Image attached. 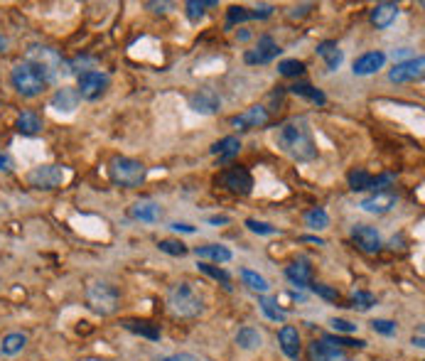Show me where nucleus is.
I'll use <instances>...</instances> for the list:
<instances>
[{
  "label": "nucleus",
  "instance_id": "f257e3e1",
  "mask_svg": "<svg viewBox=\"0 0 425 361\" xmlns=\"http://www.w3.org/2000/svg\"><path fill=\"white\" fill-rule=\"evenodd\" d=\"M276 145L280 148V153H285L288 158L295 162H312L317 158V143H314L312 128H310V123L302 116L290 118L278 125Z\"/></svg>",
  "mask_w": 425,
  "mask_h": 361
},
{
  "label": "nucleus",
  "instance_id": "f03ea898",
  "mask_svg": "<svg viewBox=\"0 0 425 361\" xmlns=\"http://www.w3.org/2000/svg\"><path fill=\"white\" fill-rule=\"evenodd\" d=\"M10 81H13L15 91L25 98H35L45 91V86L50 84V74L38 64V62H20L10 71Z\"/></svg>",
  "mask_w": 425,
  "mask_h": 361
},
{
  "label": "nucleus",
  "instance_id": "7ed1b4c3",
  "mask_svg": "<svg viewBox=\"0 0 425 361\" xmlns=\"http://www.w3.org/2000/svg\"><path fill=\"white\" fill-rule=\"evenodd\" d=\"M167 307L175 317L194 320V317L204 315V297L194 290L190 282H175L167 290Z\"/></svg>",
  "mask_w": 425,
  "mask_h": 361
},
{
  "label": "nucleus",
  "instance_id": "20e7f679",
  "mask_svg": "<svg viewBox=\"0 0 425 361\" xmlns=\"http://www.w3.org/2000/svg\"><path fill=\"white\" fill-rule=\"evenodd\" d=\"M108 177L116 187L123 190H135L145 182V165L133 158H113L108 162Z\"/></svg>",
  "mask_w": 425,
  "mask_h": 361
},
{
  "label": "nucleus",
  "instance_id": "39448f33",
  "mask_svg": "<svg viewBox=\"0 0 425 361\" xmlns=\"http://www.w3.org/2000/svg\"><path fill=\"white\" fill-rule=\"evenodd\" d=\"M86 300H89V307L98 315H113L120 305V295L118 290L106 280H94L86 285Z\"/></svg>",
  "mask_w": 425,
  "mask_h": 361
},
{
  "label": "nucleus",
  "instance_id": "423d86ee",
  "mask_svg": "<svg viewBox=\"0 0 425 361\" xmlns=\"http://www.w3.org/2000/svg\"><path fill=\"white\" fill-rule=\"evenodd\" d=\"M106 88H108V76L103 74V71L89 69L79 74L76 93L84 101H96V98H101L103 93H106Z\"/></svg>",
  "mask_w": 425,
  "mask_h": 361
},
{
  "label": "nucleus",
  "instance_id": "0eeeda50",
  "mask_svg": "<svg viewBox=\"0 0 425 361\" xmlns=\"http://www.w3.org/2000/svg\"><path fill=\"white\" fill-rule=\"evenodd\" d=\"M67 180V170L62 165H40L28 175V182L35 190H57Z\"/></svg>",
  "mask_w": 425,
  "mask_h": 361
},
{
  "label": "nucleus",
  "instance_id": "6e6552de",
  "mask_svg": "<svg viewBox=\"0 0 425 361\" xmlns=\"http://www.w3.org/2000/svg\"><path fill=\"white\" fill-rule=\"evenodd\" d=\"M217 182L222 187H227L229 192H234V195H251V190H254V177H251V172L241 165L224 170Z\"/></svg>",
  "mask_w": 425,
  "mask_h": 361
},
{
  "label": "nucleus",
  "instance_id": "1a4fd4ad",
  "mask_svg": "<svg viewBox=\"0 0 425 361\" xmlns=\"http://www.w3.org/2000/svg\"><path fill=\"white\" fill-rule=\"evenodd\" d=\"M423 74H425V57L418 55L406 62H396V67L388 71V79L393 84H406V81L423 79Z\"/></svg>",
  "mask_w": 425,
  "mask_h": 361
},
{
  "label": "nucleus",
  "instance_id": "9d476101",
  "mask_svg": "<svg viewBox=\"0 0 425 361\" xmlns=\"http://www.w3.org/2000/svg\"><path fill=\"white\" fill-rule=\"evenodd\" d=\"M280 55V47H278V42L271 38V35H264V38H259V45L254 47V50H249L244 55L246 64H268L273 62L276 57Z\"/></svg>",
  "mask_w": 425,
  "mask_h": 361
},
{
  "label": "nucleus",
  "instance_id": "9b49d317",
  "mask_svg": "<svg viewBox=\"0 0 425 361\" xmlns=\"http://www.w3.org/2000/svg\"><path fill=\"white\" fill-rule=\"evenodd\" d=\"M398 197L393 195L391 190H381V192H374L371 197L361 200L359 207L364 209L366 214H374V217H381V214H388L393 207H396Z\"/></svg>",
  "mask_w": 425,
  "mask_h": 361
},
{
  "label": "nucleus",
  "instance_id": "f8f14e48",
  "mask_svg": "<svg viewBox=\"0 0 425 361\" xmlns=\"http://www.w3.org/2000/svg\"><path fill=\"white\" fill-rule=\"evenodd\" d=\"M190 106L192 111L202 113V116H212V113H217L222 108V98H219V93L214 88H199L197 93L190 96Z\"/></svg>",
  "mask_w": 425,
  "mask_h": 361
},
{
  "label": "nucleus",
  "instance_id": "ddd939ff",
  "mask_svg": "<svg viewBox=\"0 0 425 361\" xmlns=\"http://www.w3.org/2000/svg\"><path fill=\"white\" fill-rule=\"evenodd\" d=\"M351 241L359 246L364 253H379L381 251V236L374 227H364V224H356L351 229Z\"/></svg>",
  "mask_w": 425,
  "mask_h": 361
},
{
  "label": "nucleus",
  "instance_id": "4468645a",
  "mask_svg": "<svg viewBox=\"0 0 425 361\" xmlns=\"http://www.w3.org/2000/svg\"><path fill=\"white\" fill-rule=\"evenodd\" d=\"M278 344H280L283 354H285L288 359H300L302 354V342H300V332H298L293 324H285V327H280V332H278Z\"/></svg>",
  "mask_w": 425,
  "mask_h": 361
},
{
  "label": "nucleus",
  "instance_id": "2eb2a0df",
  "mask_svg": "<svg viewBox=\"0 0 425 361\" xmlns=\"http://www.w3.org/2000/svg\"><path fill=\"white\" fill-rule=\"evenodd\" d=\"M307 357H310V361H347V354H344L342 349L334 347V344H329V342H324V339H314V342H310Z\"/></svg>",
  "mask_w": 425,
  "mask_h": 361
},
{
  "label": "nucleus",
  "instance_id": "dca6fc26",
  "mask_svg": "<svg viewBox=\"0 0 425 361\" xmlns=\"http://www.w3.org/2000/svg\"><path fill=\"white\" fill-rule=\"evenodd\" d=\"M266 123H268V111H266L264 106H251V108H246L244 113H239V116L232 118L234 128H241V130L261 128V125H266Z\"/></svg>",
  "mask_w": 425,
  "mask_h": 361
},
{
  "label": "nucleus",
  "instance_id": "f3484780",
  "mask_svg": "<svg viewBox=\"0 0 425 361\" xmlns=\"http://www.w3.org/2000/svg\"><path fill=\"white\" fill-rule=\"evenodd\" d=\"M384 64H386L384 52H366V55H361L359 59L354 62L351 71H354L356 76H369V74H376Z\"/></svg>",
  "mask_w": 425,
  "mask_h": 361
},
{
  "label": "nucleus",
  "instance_id": "a211bd4d",
  "mask_svg": "<svg viewBox=\"0 0 425 361\" xmlns=\"http://www.w3.org/2000/svg\"><path fill=\"white\" fill-rule=\"evenodd\" d=\"M285 278L298 287H310L312 285V265H310V260L307 258L293 260L285 268Z\"/></svg>",
  "mask_w": 425,
  "mask_h": 361
},
{
  "label": "nucleus",
  "instance_id": "6ab92c4d",
  "mask_svg": "<svg viewBox=\"0 0 425 361\" xmlns=\"http://www.w3.org/2000/svg\"><path fill=\"white\" fill-rule=\"evenodd\" d=\"M398 13H401V8L396 3H379L371 10V23H374L376 30H386L391 28V23H396Z\"/></svg>",
  "mask_w": 425,
  "mask_h": 361
},
{
  "label": "nucleus",
  "instance_id": "aec40b11",
  "mask_svg": "<svg viewBox=\"0 0 425 361\" xmlns=\"http://www.w3.org/2000/svg\"><path fill=\"white\" fill-rule=\"evenodd\" d=\"M317 55L322 57L324 62H327V69L329 71H337L339 67H342L344 62V52L339 50V45L334 40H324L317 45Z\"/></svg>",
  "mask_w": 425,
  "mask_h": 361
},
{
  "label": "nucleus",
  "instance_id": "412c9836",
  "mask_svg": "<svg viewBox=\"0 0 425 361\" xmlns=\"http://www.w3.org/2000/svg\"><path fill=\"white\" fill-rule=\"evenodd\" d=\"M160 214H162L160 204H157V202H150V200L138 202V204H133V207H130V217H133L135 222H148V224H153V222H157V219H160Z\"/></svg>",
  "mask_w": 425,
  "mask_h": 361
},
{
  "label": "nucleus",
  "instance_id": "4be33fe9",
  "mask_svg": "<svg viewBox=\"0 0 425 361\" xmlns=\"http://www.w3.org/2000/svg\"><path fill=\"white\" fill-rule=\"evenodd\" d=\"M239 150H241V140L236 138V135H227V138L217 140V143L212 145V155H217L219 162L232 160L234 155H239Z\"/></svg>",
  "mask_w": 425,
  "mask_h": 361
},
{
  "label": "nucleus",
  "instance_id": "5701e85b",
  "mask_svg": "<svg viewBox=\"0 0 425 361\" xmlns=\"http://www.w3.org/2000/svg\"><path fill=\"white\" fill-rule=\"evenodd\" d=\"M79 106V93L76 88H60V91L52 96V108L57 111H64V113H72L74 108Z\"/></svg>",
  "mask_w": 425,
  "mask_h": 361
},
{
  "label": "nucleus",
  "instance_id": "b1692460",
  "mask_svg": "<svg viewBox=\"0 0 425 361\" xmlns=\"http://www.w3.org/2000/svg\"><path fill=\"white\" fill-rule=\"evenodd\" d=\"M194 253H197L199 258H212V260H217V263H229V260L234 258V253L227 248V246H217V243L197 246V248H194Z\"/></svg>",
  "mask_w": 425,
  "mask_h": 361
},
{
  "label": "nucleus",
  "instance_id": "393cba45",
  "mask_svg": "<svg viewBox=\"0 0 425 361\" xmlns=\"http://www.w3.org/2000/svg\"><path fill=\"white\" fill-rule=\"evenodd\" d=\"M290 93H295V96H300V98H307L310 103H317V106H324V103H327V96H324L319 88H314L312 84H305V81L293 84Z\"/></svg>",
  "mask_w": 425,
  "mask_h": 361
},
{
  "label": "nucleus",
  "instance_id": "a878e982",
  "mask_svg": "<svg viewBox=\"0 0 425 361\" xmlns=\"http://www.w3.org/2000/svg\"><path fill=\"white\" fill-rule=\"evenodd\" d=\"M236 344H239L241 349H246V352H254V349H259L261 344H264V337H261L259 329L241 327L239 332H236Z\"/></svg>",
  "mask_w": 425,
  "mask_h": 361
},
{
  "label": "nucleus",
  "instance_id": "bb28decb",
  "mask_svg": "<svg viewBox=\"0 0 425 361\" xmlns=\"http://www.w3.org/2000/svg\"><path fill=\"white\" fill-rule=\"evenodd\" d=\"M42 130V118L35 111H23L18 118V133L23 135H38Z\"/></svg>",
  "mask_w": 425,
  "mask_h": 361
},
{
  "label": "nucleus",
  "instance_id": "cd10ccee",
  "mask_svg": "<svg viewBox=\"0 0 425 361\" xmlns=\"http://www.w3.org/2000/svg\"><path fill=\"white\" fill-rule=\"evenodd\" d=\"M123 327L128 329V332L140 334V337L150 339V342H157V339H160V329L153 327V324H148V322H140V320H123Z\"/></svg>",
  "mask_w": 425,
  "mask_h": 361
},
{
  "label": "nucleus",
  "instance_id": "c85d7f7f",
  "mask_svg": "<svg viewBox=\"0 0 425 361\" xmlns=\"http://www.w3.org/2000/svg\"><path fill=\"white\" fill-rule=\"evenodd\" d=\"M25 344H28V337H25L23 332H13V334H8V337H3L0 352H3L5 357H15L18 352H23Z\"/></svg>",
  "mask_w": 425,
  "mask_h": 361
},
{
  "label": "nucleus",
  "instance_id": "c756f323",
  "mask_svg": "<svg viewBox=\"0 0 425 361\" xmlns=\"http://www.w3.org/2000/svg\"><path fill=\"white\" fill-rule=\"evenodd\" d=\"M347 182H349L351 192H364V190H371V187H374V177H371L366 170H351L347 175Z\"/></svg>",
  "mask_w": 425,
  "mask_h": 361
},
{
  "label": "nucleus",
  "instance_id": "7c9ffc66",
  "mask_svg": "<svg viewBox=\"0 0 425 361\" xmlns=\"http://www.w3.org/2000/svg\"><path fill=\"white\" fill-rule=\"evenodd\" d=\"M241 280H244V285H249L254 292H268V287H271L264 275H259L256 270H249V268H241Z\"/></svg>",
  "mask_w": 425,
  "mask_h": 361
},
{
  "label": "nucleus",
  "instance_id": "2f4dec72",
  "mask_svg": "<svg viewBox=\"0 0 425 361\" xmlns=\"http://www.w3.org/2000/svg\"><path fill=\"white\" fill-rule=\"evenodd\" d=\"M259 305H261V310H264V315L268 317V320H273V322H285L288 320V312L280 310L278 302L271 300V297H261Z\"/></svg>",
  "mask_w": 425,
  "mask_h": 361
},
{
  "label": "nucleus",
  "instance_id": "473e14b6",
  "mask_svg": "<svg viewBox=\"0 0 425 361\" xmlns=\"http://www.w3.org/2000/svg\"><path fill=\"white\" fill-rule=\"evenodd\" d=\"M305 224L310 229H314V231H322V229L329 227V217L324 209H310L305 214Z\"/></svg>",
  "mask_w": 425,
  "mask_h": 361
},
{
  "label": "nucleus",
  "instance_id": "72a5a7b5",
  "mask_svg": "<svg viewBox=\"0 0 425 361\" xmlns=\"http://www.w3.org/2000/svg\"><path fill=\"white\" fill-rule=\"evenodd\" d=\"M199 270H202V273H207L209 278H214L217 282H222L224 290H232V275H229L227 270L214 268V265H209V263H199Z\"/></svg>",
  "mask_w": 425,
  "mask_h": 361
},
{
  "label": "nucleus",
  "instance_id": "f704fd0d",
  "mask_svg": "<svg viewBox=\"0 0 425 361\" xmlns=\"http://www.w3.org/2000/svg\"><path fill=\"white\" fill-rule=\"evenodd\" d=\"M351 302H354L356 310L366 312L376 305V297H374V292H369V290H354L351 292Z\"/></svg>",
  "mask_w": 425,
  "mask_h": 361
},
{
  "label": "nucleus",
  "instance_id": "c9c22d12",
  "mask_svg": "<svg viewBox=\"0 0 425 361\" xmlns=\"http://www.w3.org/2000/svg\"><path fill=\"white\" fill-rule=\"evenodd\" d=\"M217 0H207V3H202V0H190V3L185 5L187 8V18L194 20L197 23L199 18H204V8H217Z\"/></svg>",
  "mask_w": 425,
  "mask_h": 361
},
{
  "label": "nucleus",
  "instance_id": "e433bc0d",
  "mask_svg": "<svg viewBox=\"0 0 425 361\" xmlns=\"http://www.w3.org/2000/svg\"><path fill=\"white\" fill-rule=\"evenodd\" d=\"M157 248H160L162 253L177 256V258H180V256H187V253H190V248H187V246L182 243V241H170V239L160 241V243H157Z\"/></svg>",
  "mask_w": 425,
  "mask_h": 361
},
{
  "label": "nucleus",
  "instance_id": "4c0bfd02",
  "mask_svg": "<svg viewBox=\"0 0 425 361\" xmlns=\"http://www.w3.org/2000/svg\"><path fill=\"white\" fill-rule=\"evenodd\" d=\"M278 71H280L283 76H300L302 71H305V64L298 59H283L280 64H278Z\"/></svg>",
  "mask_w": 425,
  "mask_h": 361
},
{
  "label": "nucleus",
  "instance_id": "58836bf2",
  "mask_svg": "<svg viewBox=\"0 0 425 361\" xmlns=\"http://www.w3.org/2000/svg\"><path fill=\"white\" fill-rule=\"evenodd\" d=\"M246 20H251V13L246 8H241V5H234V8H229V15H227V25L232 28L236 23H246Z\"/></svg>",
  "mask_w": 425,
  "mask_h": 361
},
{
  "label": "nucleus",
  "instance_id": "ea45409f",
  "mask_svg": "<svg viewBox=\"0 0 425 361\" xmlns=\"http://www.w3.org/2000/svg\"><path fill=\"white\" fill-rule=\"evenodd\" d=\"M324 342H329V344H334V347H364L366 342H361V339H347V337H337V334H327V337H322Z\"/></svg>",
  "mask_w": 425,
  "mask_h": 361
},
{
  "label": "nucleus",
  "instance_id": "a19ab883",
  "mask_svg": "<svg viewBox=\"0 0 425 361\" xmlns=\"http://www.w3.org/2000/svg\"><path fill=\"white\" fill-rule=\"evenodd\" d=\"M312 292L314 295H319V297H324V300H329V302H337L339 300V292L334 290V287H329V285H322V282H312Z\"/></svg>",
  "mask_w": 425,
  "mask_h": 361
},
{
  "label": "nucleus",
  "instance_id": "79ce46f5",
  "mask_svg": "<svg viewBox=\"0 0 425 361\" xmlns=\"http://www.w3.org/2000/svg\"><path fill=\"white\" fill-rule=\"evenodd\" d=\"M246 227H249L254 234H261V236H273V234H278L276 227H271V224H264V222H256V219H246Z\"/></svg>",
  "mask_w": 425,
  "mask_h": 361
},
{
  "label": "nucleus",
  "instance_id": "37998d69",
  "mask_svg": "<svg viewBox=\"0 0 425 361\" xmlns=\"http://www.w3.org/2000/svg\"><path fill=\"white\" fill-rule=\"evenodd\" d=\"M371 329L379 334H384V337H391V334H396V322L391 320H374L371 322Z\"/></svg>",
  "mask_w": 425,
  "mask_h": 361
},
{
  "label": "nucleus",
  "instance_id": "c03bdc74",
  "mask_svg": "<svg viewBox=\"0 0 425 361\" xmlns=\"http://www.w3.org/2000/svg\"><path fill=\"white\" fill-rule=\"evenodd\" d=\"M334 329H337V332H344V334H351V332H356V324H351V322H347V320H337V317H334L332 322Z\"/></svg>",
  "mask_w": 425,
  "mask_h": 361
},
{
  "label": "nucleus",
  "instance_id": "a18cd8bd",
  "mask_svg": "<svg viewBox=\"0 0 425 361\" xmlns=\"http://www.w3.org/2000/svg\"><path fill=\"white\" fill-rule=\"evenodd\" d=\"M273 10H276L273 5H259V8L251 13V18H254V20H266V18H271V15H273Z\"/></svg>",
  "mask_w": 425,
  "mask_h": 361
},
{
  "label": "nucleus",
  "instance_id": "49530a36",
  "mask_svg": "<svg viewBox=\"0 0 425 361\" xmlns=\"http://www.w3.org/2000/svg\"><path fill=\"white\" fill-rule=\"evenodd\" d=\"M160 361H199V359L192 357V354H170V357H165Z\"/></svg>",
  "mask_w": 425,
  "mask_h": 361
},
{
  "label": "nucleus",
  "instance_id": "de8ad7c7",
  "mask_svg": "<svg viewBox=\"0 0 425 361\" xmlns=\"http://www.w3.org/2000/svg\"><path fill=\"white\" fill-rule=\"evenodd\" d=\"M145 8L155 10V13H165V10L170 8V3H145Z\"/></svg>",
  "mask_w": 425,
  "mask_h": 361
},
{
  "label": "nucleus",
  "instance_id": "09e8293b",
  "mask_svg": "<svg viewBox=\"0 0 425 361\" xmlns=\"http://www.w3.org/2000/svg\"><path fill=\"white\" fill-rule=\"evenodd\" d=\"M0 170H5V172L13 170V160H10L5 153H0Z\"/></svg>",
  "mask_w": 425,
  "mask_h": 361
},
{
  "label": "nucleus",
  "instance_id": "8fccbe9b",
  "mask_svg": "<svg viewBox=\"0 0 425 361\" xmlns=\"http://www.w3.org/2000/svg\"><path fill=\"white\" fill-rule=\"evenodd\" d=\"M172 229H175V231H185V234H194V231H197V229L190 227V224H172Z\"/></svg>",
  "mask_w": 425,
  "mask_h": 361
},
{
  "label": "nucleus",
  "instance_id": "3c124183",
  "mask_svg": "<svg viewBox=\"0 0 425 361\" xmlns=\"http://www.w3.org/2000/svg\"><path fill=\"white\" fill-rule=\"evenodd\" d=\"M209 224H229V217H209Z\"/></svg>",
  "mask_w": 425,
  "mask_h": 361
},
{
  "label": "nucleus",
  "instance_id": "603ef678",
  "mask_svg": "<svg viewBox=\"0 0 425 361\" xmlns=\"http://www.w3.org/2000/svg\"><path fill=\"white\" fill-rule=\"evenodd\" d=\"M0 52H8V40H5L3 33H0Z\"/></svg>",
  "mask_w": 425,
  "mask_h": 361
},
{
  "label": "nucleus",
  "instance_id": "864d4df0",
  "mask_svg": "<svg viewBox=\"0 0 425 361\" xmlns=\"http://www.w3.org/2000/svg\"><path fill=\"white\" fill-rule=\"evenodd\" d=\"M413 344H416L418 349H423V334H418V337H413Z\"/></svg>",
  "mask_w": 425,
  "mask_h": 361
}]
</instances>
